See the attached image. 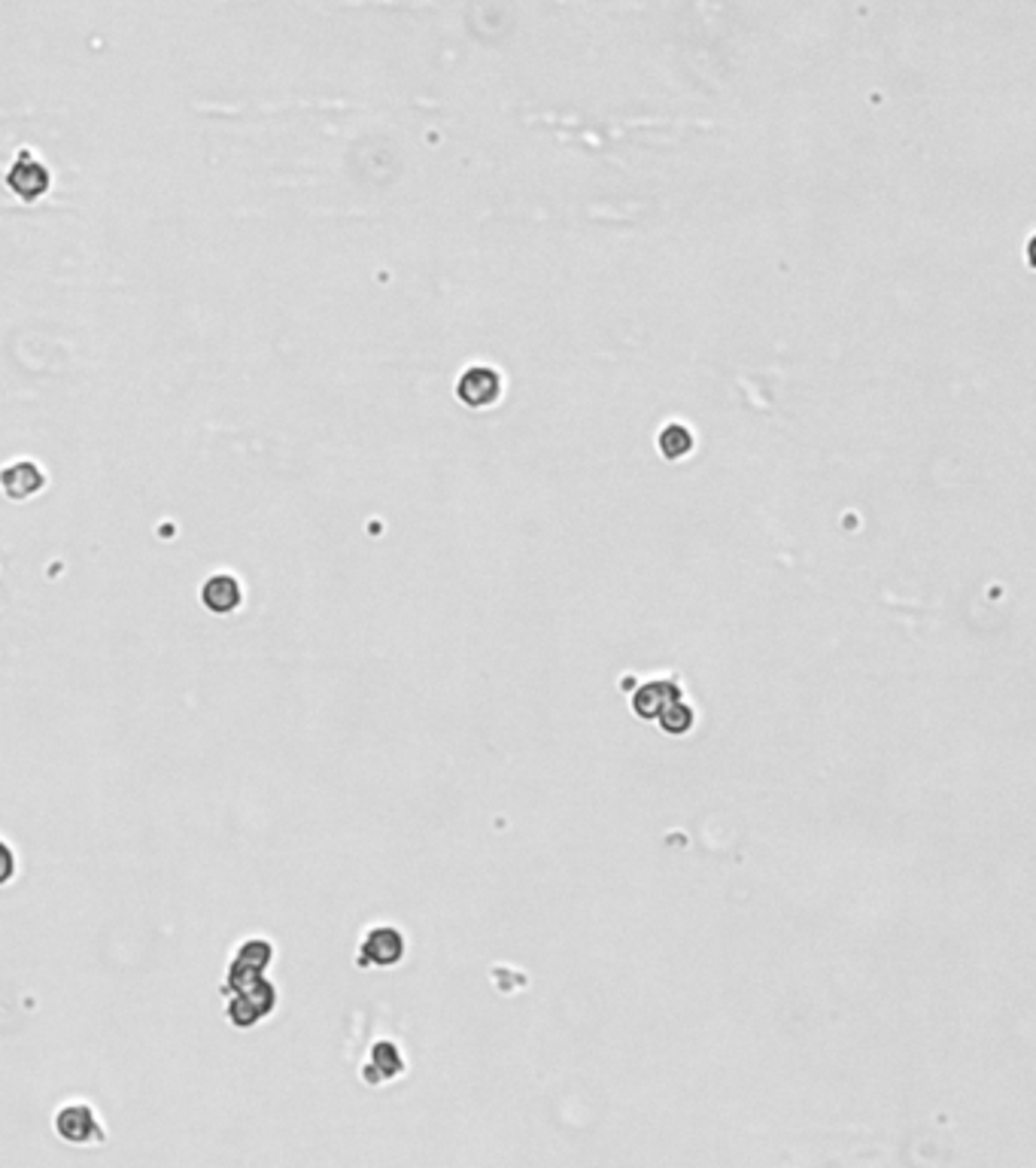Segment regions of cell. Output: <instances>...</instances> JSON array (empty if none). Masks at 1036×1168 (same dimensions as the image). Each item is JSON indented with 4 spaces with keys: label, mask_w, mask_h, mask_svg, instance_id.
Listing matches in <instances>:
<instances>
[{
    "label": "cell",
    "mask_w": 1036,
    "mask_h": 1168,
    "mask_svg": "<svg viewBox=\"0 0 1036 1168\" xmlns=\"http://www.w3.org/2000/svg\"><path fill=\"white\" fill-rule=\"evenodd\" d=\"M0 484L13 500H25V497H34L43 487V472L31 460H19L6 472H0Z\"/></svg>",
    "instance_id": "obj_6"
},
{
    "label": "cell",
    "mask_w": 1036,
    "mask_h": 1168,
    "mask_svg": "<svg viewBox=\"0 0 1036 1168\" xmlns=\"http://www.w3.org/2000/svg\"><path fill=\"white\" fill-rule=\"evenodd\" d=\"M402 955H405V938L395 928H389V925L371 928L365 934L362 946H359V965L362 968H368V965L389 968V965L402 962Z\"/></svg>",
    "instance_id": "obj_3"
},
{
    "label": "cell",
    "mask_w": 1036,
    "mask_h": 1168,
    "mask_svg": "<svg viewBox=\"0 0 1036 1168\" xmlns=\"http://www.w3.org/2000/svg\"><path fill=\"white\" fill-rule=\"evenodd\" d=\"M271 959H273V949L268 941H246V944H241L238 955H235V962L228 965V976H225V983H222V992H225V995H231V992L244 989L246 983H252V980L265 976L268 965H271Z\"/></svg>",
    "instance_id": "obj_2"
},
{
    "label": "cell",
    "mask_w": 1036,
    "mask_h": 1168,
    "mask_svg": "<svg viewBox=\"0 0 1036 1168\" xmlns=\"http://www.w3.org/2000/svg\"><path fill=\"white\" fill-rule=\"evenodd\" d=\"M241 600H244V590H241V582L235 576H214L201 587V603L217 615L235 612L241 606Z\"/></svg>",
    "instance_id": "obj_5"
},
{
    "label": "cell",
    "mask_w": 1036,
    "mask_h": 1168,
    "mask_svg": "<svg viewBox=\"0 0 1036 1168\" xmlns=\"http://www.w3.org/2000/svg\"><path fill=\"white\" fill-rule=\"evenodd\" d=\"M273 1004H277V992H273V986L265 980V976H259V980L246 983L244 989L231 992V1002H228V1020H231L238 1029H249V1026H256L262 1016H268V1013H271Z\"/></svg>",
    "instance_id": "obj_1"
},
{
    "label": "cell",
    "mask_w": 1036,
    "mask_h": 1168,
    "mask_svg": "<svg viewBox=\"0 0 1036 1168\" xmlns=\"http://www.w3.org/2000/svg\"><path fill=\"white\" fill-rule=\"evenodd\" d=\"M55 1132L67 1144H98L104 1141V1129L88 1105H67L55 1113Z\"/></svg>",
    "instance_id": "obj_4"
},
{
    "label": "cell",
    "mask_w": 1036,
    "mask_h": 1168,
    "mask_svg": "<svg viewBox=\"0 0 1036 1168\" xmlns=\"http://www.w3.org/2000/svg\"><path fill=\"white\" fill-rule=\"evenodd\" d=\"M16 877V855L13 849L0 840V886H6Z\"/></svg>",
    "instance_id": "obj_8"
},
{
    "label": "cell",
    "mask_w": 1036,
    "mask_h": 1168,
    "mask_svg": "<svg viewBox=\"0 0 1036 1168\" xmlns=\"http://www.w3.org/2000/svg\"><path fill=\"white\" fill-rule=\"evenodd\" d=\"M374 1068H381L378 1081L395 1078V1074L402 1071V1056H399L395 1044H389V1041H381V1044H374V1053H371V1065H365V1071H374Z\"/></svg>",
    "instance_id": "obj_7"
}]
</instances>
